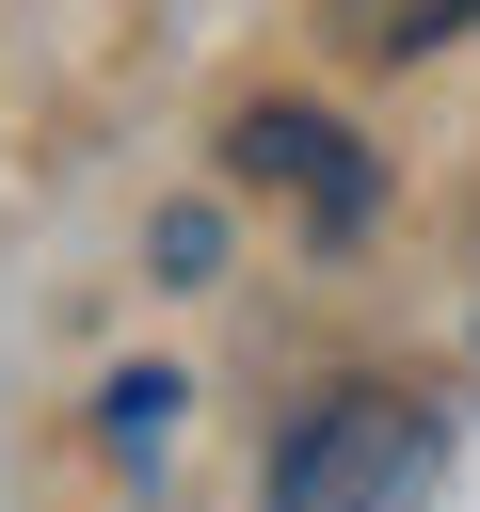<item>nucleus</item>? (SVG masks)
<instances>
[{
	"label": "nucleus",
	"instance_id": "nucleus-1",
	"mask_svg": "<svg viewBox=\"0 0 480 512\" xmlns=\"http://www.w3.org/2000/svg\"><path fill=\"white\" fill-rule=\"evenodd\" d=\"M448 496V432L416 400H320L288 448H272V512H432Z\"/></svg>",
	"mask_w": 480,
	"mask_h": 512
},
{
	"label": "nucleus",
	"instance_id": "nucleus-4",
	"mask_svg": "<svg viewBox=\"0 0 480 512\" xmlns=\"http://www.w3.org/2000/svg\"><path fill=\"white\" fill-rule=\"evenodd\" d=\"M160 416H176V368H128V384H112V400H96V432H112V448H128V464H144V448H160Z\"/></svg>",
	"mask_w": 480,
	"mask_h": 512
},
{
	"label": "nucleus",
	"instance_id": "nucleus-2",
	"mask_svg": "<svg viewBox=\"0 0 480 512\" xmlns=\"http://www.w3.org/2000/svg\"><path fill=\"white\" fill-rule=\"evenodd\" d=\"M224 160H240V176H272V192H288V208H304L320 240H352V224L384 208V176H368V144H352L336 112H304V96H256V112L224 128Z\"/></svg>",
	"mask_w": 480,
	"mask_h": 512
},
{
	"label": "nucleus",
	"instance_id": "nucleus-3",
	"mask_svg": "<svg viewBox=\"0 0 480 512\" xmlns=\"http://www.w3.org/2000/svg\"><path fill=\"white\" fill-rule=\"evenodd\" d=\"M320 32H336L352 64H416V48L480 32V0H320Z\"/></svg>",
	"mask_w": 480,
	"mask_h": 512
}]
</instances>
